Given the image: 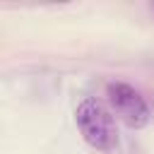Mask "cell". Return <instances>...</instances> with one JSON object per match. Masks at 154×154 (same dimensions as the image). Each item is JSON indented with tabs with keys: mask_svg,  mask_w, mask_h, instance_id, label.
<instances>
[{
	"mask_svg": "<svg viewBox=\"0 0 154 154\" xmlns=\"http://www.w3.org/2000/svg\"><path fill=\"white\" fill-rule=\"evenodd\" d=\"M75 125L82 140L96 152H113L118 147V128L113 111L96 96H87L75 108Z\"/></svg>",
	"mask_w": 154,
	"mask_h": 154,
	"instance_id": "6da1fadb",
	"label": "cell"
},
{
	"mask_svg": "<svg viewBox=\"0 0 154 154\" xmlns=\"http://www.w3.org/2000/svg\"><path fill=\"white\" fill-rule=\"evenodd\" d=\"M106 101H108L113 116L130 130H142L152 120V108H149L147 99L128 82H108Z\"/></svg>",
	"mask_w": 154,
	"mask_h": 154,
	"instance_id": "7a4b0ae2",
	"label": "cell"
}]
</instances>
